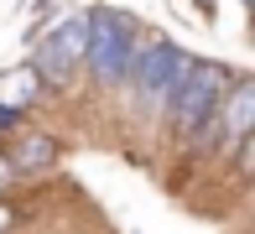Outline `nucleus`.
<instances>
[{
    "label": "nucleus",
    "instance_id": "nucleus-7",
    "mask_svg": "<svg viewBox=\"0 0 255 234\" xmlns=\"http://www.w3.org/2000/svg\"><path fill=\"white\" fill-rule=\"evenodd\" d=\"M0 177H10V172H5V161H0Z\"/></svg>",
    "mask_w": 255,
    "mask_h": 234
},
{
    "label": "nucleus",
    "instance_id": "nucleus-2",
    "mask_svg": "<svg viewBox=\"0 0 255 234\" xmlns=\"http://www.w3.org/2000/svg\"><path fill=\"white\" fill-rule=\"evenodd\" d=\"M193 68V57L182 52V47H172L167 37H151L135 47V63H130V84L141 89L146 104H156V110H167V99L177 94L182 73Z\"/></svg>",
    "mask_w": 255,
    "mask_h": 234
},
{
    "label": "nucleus",
    "instance_id": "nucleus-4",
    "mask_svg": "<svg viewBox=\"0 0 255 234\" xmlns=\"http://www.w3.org/2000/svg\"><path fill=\"white\" fill-rule=\"evenodd\" d=\"M84 47H89V16L63 21V26L42 42V52H37V68H31L37 84H68V78L84 68Z\"/></svg>",
    "mask_w": 255,
    "mask_h": 234
},
{
    "label": "nucleus",
    "instance_id": "nucleus-1",
    "mask_svg": "<svg viewBox=\"0 0 255 234\" xmlns=\"http://www.w3.org/2000/svg\"><path fill=\"white\" fill-rule=\"evenodd\" d=\"M135 47H141V31H135L130 16H120V10H99V16H89L84 63H89V73H94V84L115 89L120 78H130Z\"/></svg>",
    "mask_w": 255,
    "mask_h": 234
},
{
    "label": "nucleus",
    "instance_id": "nucleus-3",
    "mask_svg": "<svg viewBox=\"0 0 255 234\" xmlns=\"http://www.w3.org/2000/svg\"><path fill=\"white\" fill-rule=\"evenodd\" d=\"M224 89H229V73H224L219 63H193L188 73H182L177 94L167 99V110H172V125H177V130L188 135V130H193L198 120H208V115L219 110Z\"/></svg>",
    "mask_w": 255,
    "mask_h": 234
},
{
    "label": "nucleus",
    "instance_id": "nucleus-5",
    "mask_svg": "<svg viewBox=\"0 0 255 234\" xmlns=\"http://www.w3.org/2000/svg\"><path fill=\"white\" fill-rule=\"evenodd\" d=\"M250 125H255V84L250 78H229L224 99H219V130H224V140L245 146Z\"/></svg>",
    "mask_w": 255,
    "mask_h": 234
},
{
    "label": "nucleus",
    "instance_id": "nucleus-6",
    "mask_svg": "<svg viewBox=\"0 0 255 234\" xmlns=\"http://www.w3.org/2000/svg\"><path fill=\"white\" fill-rule=\"evenodd\" d=\"M52 151H57V146H52L47 135L21 130V135L5 146V156H0V161H5V172H10V177H31V172H42V167L52 161Z\"/></svg>",
    "mask_w": 255,
    "mask_h": 234
}]
</instances>
